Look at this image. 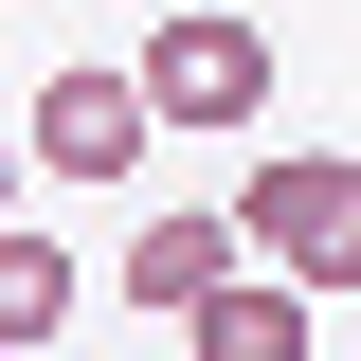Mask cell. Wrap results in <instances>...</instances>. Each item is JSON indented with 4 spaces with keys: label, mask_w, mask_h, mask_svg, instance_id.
<instances>
[{
    "label": "cell",
    "mask_w": 361,
    "mask_h": 361,
    "mask_svg": "<svg viewBox=\"0 0 361 361\" xmlns=\"http://www.w3.org/2000/svg\"><path fill=\"white\" fill-rule=\"evenodd\" d=\"M127 73H145V109H163V145H235V127L271 109V37L235 18V0H180Z\"/></svg>",
    "instance_id": "cell-1"
},
{
    "label": "cell",
    "mask_w": 361,
    "mask_h": 361,
    "mask_svg": "<svg viewBox=\"0 0 361 361\" xmlns=\"http://www.w3.org/2000/svg\"><path fill=\"white\" fill-rule=\"evenodd\" d=\"M235 235L271 271H307V289H361V145H271L235 180Z\"/></svg>",
    "instance_id": "cell-2"
},
{
    "label": "cell",
    "mask_w": 361,
    "mask_h": 361,
    "mask_svg": "<svg viewBox=\"0 0 361 361\" xmlns=\"http://www.w3.org/2000/svg\"><path fill=\"white\" fill-rule=\"evenodd\" d=\"M145 145H163V109H145V73H109V54H54L37 127H18V163H37V180H127Z\"/></svg>",
    "instance_id": "cell-3"
},
{
    "label": "cell",
    "mask_w": 361,
    "mask_h": 361,
    "mask_svg": "<svg viewBox=\"0 0 361 361\" xmlns=\"http://www.w3.org/2000/svg\"><path fill=\"white\" fill-rule=\"evenodd\" d=\"M307 271H271V253H235L217 271V289H199V307H180V343H199V361H307Z\"/></svg>",
    "instance_id": "cell-4"
},
{
    "label": "cell",
    "mask_w": 361,
    "mask_h": 361,
    "mask_svg": "<svg viewBox=\"0 0 361 361\" xmlns=\"http://www.w3.org/2000/svg\"><path fill=\"white\" fill-rule=\"evenodd\" d=\"M235 253H253V235H235V217H145V235H127V271H109V289H127L145 325H180V307H199V289H217Z\"/></svg>",
    "instance_id": "cell-5"
},
{
    "label": "cell",
    "mask_w": 361,
    "mask_h": 361,
    "mask_svg": "<svg viewBox=\"0 0 361 361\" xmlns=\"http://www.w3.org/2000/svg\"><path fill=\"white\" fill-rule=\"evenodd\" d=\"M37 343H73V253L0 217V361H37Z\"/></svg>",
    "instance_id": "cell-6"
},
{
    "label": "cell",
    "mask_w": 361,
    "mask_h": 361,
    "mask_svg": "<svg viewBox=\"0 0 361 361\" xmlns=\"http://www.w3.org/2000/svg\"><path fill=\"white\" fill-rule=\"evenodd\" d=\"M18 180H37V163H18V145H0V217H18Z\"/></svg>",
    "instance_id": "cell-7"
}]
</instances>
